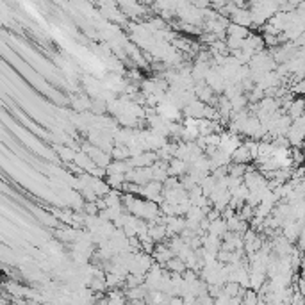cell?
I'll use <instances>...</instances> for the list:
<instances>
[{"instance_id": "obj_1", "label": "cell", "mask_w": 305, "mask_h": 305, "mask_svg": "<svg viewBox=\"0 0 305 305\" xmlns=\"http://www.w3.org/2000/svg\"><path fill=\"white\" fill-rule=\"evenodd\" d=\"M241 146V136L239 134H232V132H223L221 134V145L220 150L227 152L229 155L234 154L237 148Z\"/></svg>"}, {"instance_id": "obj_2", "label": "cell", "mask_w": 305, "mask_h": 305, "mask_svg": "<svg viewBox=\"0 0 305 305\" xmlns=\"http://www.w3.org/2000/svg\"><path fill=\"white\" fill-rule=\"evenodd\" d=\"M152 257H154V261L159 264V266L166 268V264H168L173 257H177V255L171 252V248H169L168 244L161 243V244H157V246H155V252H154V255H152Z\"/></svg>"}, {"instance_id": "obj_3", "label": "cell", "mask_w": 305, "mask_h": 305, "mask_svg": "<svg viewBox=\"0 0 305 305\" xmlns=\"http://www.w3.org/2000/svg\"><path fill=\"white\" fill-rule=\"evenodd\" d=\"M230 24H236L239 25V27H244L248 29L252 27V13L250 9H241V7H236V11L230 14Z\"/></svg>"}, {"instance_id": "obj_4", "label": "cell", "mask_w": 305, "mask_h": 305, "mask_svg": "<svg viewBox=\"0 0 305 305\" xmlns=\"http://www.w3.org/2000/svg\"><path fill=\"white\" fill-rule=\"evenodd\" d=\"M168 173H169V177L182 178L189 173V165L182 159H171L168 165Z\"/></svg>"}, {"instance_id": "obj_5", "label": "cell", "mask_w": 305, "mask_h": 305, "mask_svg": "<svg viewBox=\"0 0 305 305\" xmlns=\"http://www.w3.org/2000/svg\"><path fill=\"white\" fill-rule=\"evenodd\" d=\"M302 225H304V223H300V221H289V223H286V225L282 227V236H284L286 239L291 241V243H295V241L300 239Z\"/></svg>"}, {"instance_id": "obj_6", "label": "cell", "mask_w": 305, "mask_h": 305, "mask_svg": "<svg viewBox=\"0 0 305 305\" xmlns=\"http://www.w3.org/2000/svg\"><path fill=\"white\" fill-rule=\"evenodd\" d=\"M252 154H250V150L246 148L244 145H241L237 150L232 154V163L234 165H244V166H248V163H252Z\"/></svg>"}, {"instance_id": "obj_7", "label": "cell", "mask_w": 305, "mask_h": 305, "mask_svg": "<svg viewBox=\"0 0 305 305\" xmlns=\"http://www.w3.org/2000/svg\"><path fill=\"white\" fill-rule=\"evenodd\" d=\"M305 114V100L302 99H295L291 103V107H289V111H287V116L291 118L293 122H296V120H300L302 116Z\"/></svg>"}, {"instance_id": "obj_8", "label": "cell", "mask_w": 305, "mask_h": 305, "mask_svg": "<svg viewBox=\"0 0 305 305\" xmlns=\"http://www.w3.org/2000/svg\"><path fill=\"white\" fill-rule=\"evenodd\" d=\"M148 237L154 241L155 244H161L163 241L168 237V230H166V225H150V230H148Z\"/></svg>"}, {"instance_id": "obj_9", "label": "cell", "mask_w": 305, "mask_h": 305, "mask_svg": "<svg viewBox=\"0 0 305 305\" xmlns=\"http://www.w3.org/2000/svg\"><path fill=\"white\" fill-rule=\"evenodd\" d=\"M125 296H127L129 304H131V302L146 300V296H148V289H146L145 286L131 287V289H125Z\"/></svg>"}, {"instance_id": "obj_10", "label": "cell", "mask_w": 305, "mask_h": 305, "mask_svg": "<svg viewBox=\"0 0 305 305\" xmlns=\"http://www.w3.org/2000/svg\"><path fill=\"white\" fill-rule=\"evenodd\" d=\"M229 232V225H227V221L223 220V218H220V220L216 221H211V227H209V232L207 234L211 236H216V237H221L223 239V236Z\"/></svg>"}, {"instance_id": "obj_11", "label": "cell", "mask_w": 305, "mask_h": 305, "mask_svg": "<svg viewBox=\"0 0 305 305\" xmlns=\"http://www.w3.org/2000/svg\"><path fill=\"white\" fill-rule=\"evenodd\" d=\"M166 270H168L171 275H184V273L188 271V264L184 263L180 257H173L166 264Z\"/></svg>"}, {"instance_id": "obj_12", "label": "cell", "mask_w": 305, "mask_h": 305, "mask_svg": "<svg viewBox=\"0 0 305 305\" xmlns=\"http://www.w3.org/2000/svg\"><path fill=\"white\" fill-rule=\"evenodd\" d=\"M227 34H229V38H237V39H246L250 36V31L244 27H239V25L236 24H229L227 27Z\"/></svg>"}, {"instance_id": "obj_13", "label": "cell", "mask_w": 305, "mask_h": 305, "mask_svg": "<svg viewBox=\"0 0 305 305\" xmlns=\"http://www.w3.org/2000/svg\"><path fill=\"white\" fill-rule=\"evenodd\" d=\"M111 157L114 161H129L131 159V150H129V146L114 145L113 152H111Z\"/></svg>"}, {"instance_id": "obj_14", "label": "cell", "mask_w": 305, "mask_h": 305, "mask_svg": "<svg viewBox=\"0 0 305 305\" xmlns=\"http://www.w3.org/2000/svg\"><path fill=\"white\" fill-rule=\"evenodd\" d=\"M56 150H57V154H59V157H61L63 161H66V163H73L75 161V155H77V152L75 150H71L70 146H56Z\"/></svg>"}, {"instance_id": "obj_15", "label": "cell", "mask_w": 305, "mask_h": 305, "mask_svg": "<svg viewBox=\"0 0 305 305\" xmlns=\"http://www.w3.org/2000/svg\"><path fill=\"white\" fill-rule=\"evenodd\" d=\"M261 298H259V293H255L254 289H246L241 298V305H259Z\"/></svg>"}, {"instance_id": "obj_16", "label": "cell", "mask_w": 305, "mask_h": 305, "mask_svg": "<svg viewBox=\"0 0 305 305\" xmlns=\"http://www.w3.org/2000/svg\"><path fill=\"white\" fill-rule=\"evenodd\" d=\"M248 97L246 95H241V97H236L234 100H230V103H232V111L234 113H239V111H244L246 109V105H248Z\"/></svg>"}, {"instance_id": "obj_17", "label": "cell", "mask_w": 305, "mask_h": 305, "mask_svg": "<svg viewBox=\"0 0 305 305\" xmlns=\"http://www.w3.org/2000/svg\"><path fill=\"white\" fill-rule=\"evenodd\" d=\"M229 175L230 177H237V178H244V175H246V171H248V166H244V165H232L229 166Z\"/></svg>"}, {"instance_id": "obj_18", "label": "cell", "mask_w": 305, "mask_h": 305, "mask_svg": "<svg viewBox=\"0 0 305 305\" xmlns=\"http://www.w3.org/2000/svg\"><path fill=\"white\" fill-rule=\"evenodd\" d=\"M293 93L305 97V80H300V82H295V84H293Z\"/></svg>"}, {"instance_id": "obj_19", "label": "cell", "mask_w": 305, "mask_h": 305, "mask_svg": "<svg viewBox=\"0 0 305 305\" xmlns=\"http://www.w3.org/2000/svg\"><path fill=\"white\" fill-rule=\"evenodd\" d=\"M168 304H169V305H186V304H184V298H182V296H171Z\"/></svg>"}, {"instance_id": "obj_20", "label": "cell", "mask_w": 305, "mask_h": 305, "mask_svg": "<svg viewBox=\"0 0 305 305\" xmlns=\"http://www.w3.org/2000/svg\"><path fill=\"white\" fill-rule=\"evenodd\" d=\"M302 152H304V157H305V145L302 146Z\"/></svg>"}]
</instances>
